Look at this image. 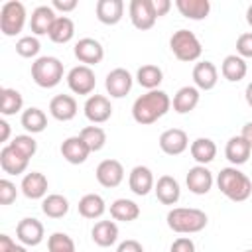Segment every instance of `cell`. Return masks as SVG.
Wrapping results in <instances>:
<instances>
[{
    "mask_svg": "<svg viewBox=\"0 0 252 252\" xmlns=\"http://www.w3.org/2000/svg\"><path fill=\"white\" fill-rule=\"evenodd\" d=\"M171 106V100L167 96V93L156 89V91H148L146 94L138 96L132 104V116L138 124H154L156 120H159L161 116L167 114Z\"/></svg>",
    "mask_w": 252,
    "mask_h": 252,
    "instance_id": "obj_1",
    "label": "cell"
},
{
    "mask_svg": "<svg viewBox=\"0 0 252 252\" xmlns=\"http://www.w3.org/2000/svg\"><path fill=\"white\" fill-rule=\"evenodd\" d=\"M217 185L220 193L230 201H246L252 195V181L238 167H224L217 177Z\"/></svg>",
    "mask_w": 252,
    "mask_h": 252,
    "instance_id": "obj_2",
    "label": "cell"
},
{
    "mask_svg": "<svg viewBox=\"0 0 252 252\" xmlns=\"http://www.w3.org/2000/svg\"><path fill=\"white\" fill-rule=\"evenodd\" d=\"M167 226L179 234H193L207 226V215L201 209L175 207L167 213Z\"/></svg>",
    "mask_w": 252,
    "mask_h": 252,
    "instance_id": "obj_3",
    "label": "cell"
},
{
    "mask_svg": "<svg viewBox=\"0 0 252 252\" xmlns=\"http://www.w3.org/2000/svg\"><path fill=\"white\" fill-rule=\"evenodd\" d=\"M32 79L41 89H53L63 79V63L51 55L37 57L32 63Z\"/></svg>",
    "mask_w": 252,
    "mask_h": 252,
    "instance_id": "obj_4",
    "label": "cell"
},
{
    "mask_svg": "<svg viewBox=\"0 0 252 252\" xmlns=\"http://www.w3.org/2000/svg\"><path fill=\"white\" fill-rule=\"evenodd\" d=\"M169 49L173 51V55L179 61H197L203 53L201 41L197 39V35L189 30H177L173 32V35L169 37Z\"/></svg>",
    "mask_w": 252,
    "mask_h": 252,
    "instance_id": "obj_5",
    "label": "cell"
},
{
    "mask_svg": "<svg viewBox=\"0 0 252 252\" xmlns=\"http://www.w3.org/2000/svg\"><path fill=\"white\" fill-rule=\"evenodd\" d=\"M26 24V6L18 0H10L0 8V32L8 37L18 35Z\"/></svg>",
    "mask_w": 252,
    "mask_h": 252,
    "instance_id": "obj_6",
    "label": "cell"
},
{
    "mask_svg": "<svg viewBox=\"0 0 252 252\" xmlns=\"http://www.w3.org/2000/svg\"><path fill=\"white\" fill-rule=\"evenodd\" d=\"M67 85L75 94H91L96 85L94 71L87 65H77L67 73Z\"/></svg>",
    "mask_w": 252,
    "mask_h": 252,
    "instance_id": "obj_7",
    "label": "cell"
},
{
    "mask_svg": "<svg viewBox=\"0 0 252 252\" xmlns=\"http://www.w3.org/2000/svg\"><path fill=\"white\" fill-rule=\"evenodd\" d=\"M128 14L132 20V26L136 30H150L156 24V14H154V6L152 0H132L128 6Z\"/></svg>",
    "mask_w": 252,
    "mask_h": 252,
    "instance_id": "obj_8",
    "label": "cell"
},
{
    "mask_svg": "<svg viewBox=\"0 0 252 252\" xmlns=\"http://www.w3.org/2000/svg\"><path fill=\"white\" fill-rule=\"evenodd\" d=\"M96 181L102 185V187H118L124 179V167L118 159H102L98 165H96Z\"/></svg>",
    "mask_w": 252,
    "mask_h": 252,
    "instance_id": "obj_9",
    "label": "cell"
},
{
    "mask_svg": "<svg viewBox=\"0 0 252 252\" xmlns=\"http://www.w3.org/2000/svg\"><path fill=\"white\" fill-rule=\"evenodd\" d=\"M16 236L24 246H37V244H41V240L45 236V230H43V224L37 219L28 217V219H22L18 222Z\"/></svg>",
    "mask_w": 252,
    "mask_h": 252,
    "instance_id": "obj_10",
    "label": "cell"
},
{
    "mask_svg": "<svg viewBox=\"0 0 252 252\" xmlns=\"http://www.w3.org/2000/svg\"><path fill=\"white\" fill-rule=\"evenodd\" d=\"M75 57H77L83 65L91 67V65H96V63L102 61V57H104V47L100 45V41H96V39H93V37H83V39H79V41L75 43Z\"/></svg>",
    "mask_w": 252,
    "mask_h": 252,
    "instance_id": "obj_11",
    "label": "cell"
},
{
    "mask_svg": "<svg viewBox=\"0 0 252 252\" xmlns=\"http://www.w3.org/2000/svg\"><path fill=\"white\" fill-rule=\"evenodd\" d=\"M104 87H106V93L112 96V98H122L130 93L132 89V75L122 69V67H116L112 69L108 75H106V81H104Z\"/></svg>",
    "mask_w": 252,
    "mask_h": 252,
    "instance_id": "obj_12",
    "label": "cell"
},
{
    "mask_svg": "<svg viewBox=\"0 0 252 252\" xmlns=\"http://www.w3.org/2000/svg\"><path fill=\"white\" fill-rule=\"evenodd\" d=\"M85 116L93 124H102L112 116V104L104 94H91L85 102Z\"/></svg>",
    "mask_w": 252,
    "mask_h": 252,
    "instance_id": "obj_13",
    "label": "cell"
},
{
    "mask_svg": "<svg viewBox=\"0 0 252 252\" xmlns=\"http://www.w3.org/2000/svg\"><path fill=\"white\" fill-rule=\"evenodd\" d=\"M159 148L167 156H179L189 148V138L181 128H169L159 136Z\"/></svg>",
    "mask_w": 252,
    "mask_h": 252,
    "instance_id": "obj_14",
    "label": "cell"
},
{
    "mask_svg": "<svg viewBox=\"0 0 252 252\" xmlns=\"http://www.w3.org/2000/svg\"><path fill=\"white\" fill-rule=\"evenodd\" d=\"M185 183H187V189L195 195H207L213 187V173L205 167V165H195L187 171V177H185Z\"/></svg>",
    "mask_w": 252,
    "mask_h": 252,
    "instance_id": "obj_15",
    "label": "cell"
},
{
    "mask_svg": "<svg viewBox=\"0 0 252 252\" xmlns=\"http://www.w3.org/2000/svg\"><path fill=\"white\" fill-rule=\"evenodd\" d=\"M55 20L57 16L53 6H37L30 18V30L33 32V35H49Z\"/></svg>",
    "mask_w": 252,
    "mask_h": 252,
    "instance_id": "obj_16",
    "label": "cell"
},
{
    "mask_svg": "<svg viewBox=\"0 0 252 252\" xmlns=\"http://www.w3.org/2000/svg\"><path fill=\"white\" fill-rule=\"evenodd\" d=\"M28 158H24L20 152H16L10 144H6L0 150V167L8 175H20L28 169Z\"/></svg>",
    "mask_w": 252,
    "mask_h": 252,
    "instance_id": "obj_17",
    "label": "cell"
},
{
    "mask_svg": "<svg viewBox=\"0 0 252 252\" xmlns=\"http://www.w3.org/2000/svg\"><path fill=\"white\" fill-rule=\"evenodd\" d=\"M128 185H130V191L138 197H144L148 195L152 189H154V175H152V169L146 167V165H136L132 167L130 175H128Z\"/></svg>",
    "mask_w": 252,
    "mask_h": 252,
    "instance_id": "obj_18",
    "label": "cell"
},
{
    "mask_svg": "<svg viewBox=\"0 0 252 252\" xmlns=\"http://www.w3.org/2000/svg\"><path fill=\"white\" fill-rule=\"evenodd\" d=\"M89 154H91V150H89V146L85 144V140L81 136H71V138H67L61 144V156L69 163H73V165L85 163L87 158H89Z\"/></svg>",
    "mask_w": 252,
    "mask_h": 252,
    "instance_id": "obj_19",
    "label": "cell"
},
{
    "mask_svg": "<svg viewBox=\"0 0 252 252\" xmlns=\"http://www.w3.org/2000/svg\"><path fill=\"white\" fill-rule=\"evenodd\" d=\"M49 112L59 122H69L77 116V100L71 94H57L49 102Z\"/></svg>",
    "mask_w": 252,
    "mask_h": 252,
    "instance_id": "obj_20",
    "label": "cell"
},
{
    "mask_svg": "<svg viewBox=\"0 0 252 252\" xmlns=\"http://www.w3.org/2000/svg\"><path fill=\"white\" fill-rule=\"evenodd\" d=\"M217 81H219V71L213 61H201L193 67V83L199 91L215 89Z\"/></svg>",
    "mask_w": 252,
    "mask_h": 252,
    "instance_id": "obj_21",
    "label": "cell"
},
{
    "mask_svg": "<svg viewBox=\"0 0 252 252\" xmlns=\"http://www.w3.org/2000/svg\"><path fill=\"white\" fill-rule=\"evenodd\" d=\"M154 191H156L158 201L163 203V205H175L179 201V197H181L179 183L171 175H161L158 179V183L154 185Z\"/></svg>",
    "mask_w": 252,
    "mask_h": 252,
    "instance_id": "obj_22",
    "label": "cell"
},
{
    "mask_svg": "<svg viewBox=\"0 0 252 252\" xmlns=\"http://www.w3.org/2000/svg\"><path fill=\"white\" fill-rule=\"evenodd\" d=\"M124 16V2L122 0H98L96 2V18L100 24L114 26Z\"/></svg>",
    "mask_w": 252,
    "mask_h": 252,
    "instance_id": "obj_23",
    "label": "cell"
},
{
    "mask_svg": "<svg viewBox=\"0 0 252 252\" xmlns=\"http://www.w3.org/2000/svg\"><path fill=\"white\" fill-rule=\"evenodd\" d=\"M20 189H22V193L28 199H45V193H47V177L43 173H39V171L26 173L24 179H22Z\"/></svg>",
    "mask_w": 252,
    "mask_h": 252,
    "instance_id": "obj_24",
    "label": "cell"
},
{
    "mask_svg": "<svg viewBox=\"0 0 252 252\" xmlns=\"http://www.w3.org/2000/svg\"><path fill=\"white\" fill-rule=\"evenodd\" d=\"M250 154H252V148H250V144H248L242 136H232V138L226 142L224 156H226V159H228L234 167L246 163L248 158H250Z\"/></svg>",
    "mask_w": 252,
    "mask_h": 252,
    "instance_id": "obj_25",
    "label": "cell"
},
{
    "mask_svg": "<svg viewBox=\"0 0 252 252\" xmlns=\"http://www.w3.org/2000/svg\"><path fill=\"white\" fill-rule=\"evenodd\" d=\"M175 8L187 20H205L211 12L209 0H175Z\"/></svg>",
    "mask_w": 252,
    "mask_h": 252,
    "instance_id": "obj_26",
    "label": "cell"
},
{
    "mask_svg": "<svg viewBox=\"0 0 252 252\" xmlns=\"http://www.w3.org/2000/svg\"><path fill=\"white\" fill-rule=\"evenodd\" d=\"M173 110L177 114H187L199 104V89L197 87H181L173 96Z\"/></svg>",
    "mask_w": 252,
    "mask_h": 252,
    "instance_id": "obj_27",
    "label": "cell"
},
{
    "mask_svg": "<svg viewBox=\"0 0 252 252\" xmlns=\"http://www.w3.org/2000/svg\"><path fill=\"white\" fill-rule=\"evenodd\" d=\"M91 236L94 240V244L106 248V246H112L116 240H118V226L114 220H98L93 230H91Z\"/></svg>",
    "mask_w": 252,
    "mask_h": 252,
    "instance_id": "obj_28",
    "label": "cell"
},
{
    "mask_svg": "<svg viewBox=\"0 0 252 252\" xmlns=\"http://www.w3.org/2000/svg\"><path fill=\"white\" fill-rule=\"evenodd\" d=\"M189 152L193 156V159L199 163V165H207L215 159L217 156V144L211 140V138H197L191 142L189 146Z\"/></svg>",
    "mask_w": 252,
    "mask_h": 252,
    "instance_id": "obj_29",
    "label": "cell"
},
{
    "mask_svg": "<svg viewBox=\"0 0 252 252\" xmlns=\"http://www.w3.org/2000/svg\"><path fill=\"white\" fill-rule=\"evenodd\" d=\"M246 71H248L246 61H244L240 55H226V57L222 59L220 73H222V77H224L226 81L238 83V81H242V79L246 77Z\"/></svg>",
    "mask_w": 252,
    "mask_h": 252,
    "instance_id": "obj_30",
    "label": "cell"
},
{
    "mask_svg": "<svg viewBox=\"0 0 252 252\" xmlns=\"http://www.w3.org/2000/svg\"><path fill=\"white\" fill-rule=\"evenodd\" d=\"M20 122H22V126H24L26 132H30V134H39V132H43L45 126H47V116H45V112H43L41 108L30 106V108H26V110L22 112Z\"/></svg>",
    "mask_w": 252,
    "mask_h": 252,
    "instance_id": "obj_31",
    "label": "cell"
},
{
    "mask_svg": "<svg viewBox=\"0 0 252 252\" xmlns=\"http://www.w3.org/2000/svg\"><path fill=\"white\" fill-rule=\"evenodd\" d=\"M104 211H106L104 199L96 193H89L79 201V215L85 219H98L104 215Z\"/></svg>",
    "mask_w": 252,
    "mask_h": 252,
    "instance_id": "obj_32",
    "label": "cell"
},
{
    "mask_svg": "<svg viewBox=\"0 0 252 252\" xmlns=\"http://www.w3.org/2000/svg\"><path fill=\"white\" fill-rule=\"evenodd\" d=\"M110 217L114 220L132 222V220H136L140 217V207L130 199H116L110 205Z\"/></svg>",
    "mask_w": 252,
    "mask_h": 252,
    "instance_id": "obj_33",
    "label": "cell"
},
{
    "mask_svg": "<svg viewBox=\"0 0 252 252\" xmlns=\"http://www.w3.org/2000/svg\"><path fill=\"white\" fill-rule=\"evenodd\" d=\"M136 81H138L140 87H144L148 91H156L163 81V71L158 65H152V63L142 65L136 73Z\"/></svg>",
    "mask_w": 252,
    "mask_h": 252,
    "instance_id": "obj_34",
    "label": "cell"
},
{
    "mask_svg": "<svg viewBox=\"0 0 252 252\" xmlns=\"http://www.w3.org/2000/svg\"><path fill=\"white\" fill-rule=\"evenodd\" d=\"M75 35V24L71 18L67 16H57L55 24L51 26V32H49V39L53 43H67L71 41Z\"/></svg>",
    "mask_w": 252,
    "mask_h": 252,
    "instance_id": "obj_35",
    "label": "cell"
},
{
    "mask_svg": "<svg viewBox=\"0 0 252 252\" xmlns=\"http://www.w3.org/2000/svg\"><path fill=\"white\" fill-rule=\"evenodd\" d=\"M41 211L43 215H47L49 219H61L67 215L69 211V201L59 195V193H53V195H47L43 201H41Z\"/></svg>",
    "mask_w": 252,
    "mask_h": 252,
    "instance_id": "obj_36",
    "label": "cell"
},
{
    "mask_svg": "<svg viewBox=\"0 0 252 252\" xmlns=\"http://www.w3.org/2000/svg\"><path fill=\"white\" fill-rule=\"evenodd\" d=\"M24 106V98L16 89H0V112L4 116H12L20 112Z\"/></svg>",
    "mask_w": 252,
    "mask_h": 252,
    "instance_id": "obj_37",
    "label": "cell"
},
{
    "mask_svg": "<svg viewBox=\"0 0 252 252\" xmlns=\"http://www.w3.org/2000/svg\"><path fill=\"white\" fill-rule=\"evenodd\" d=\"M79 136L85 140V144L89 146L91 152H98L106 144V132L100 126H85Z\"/></svg>",
    "mask_w": 252,
    "mask_h": 252,
    "instance_id": "obj_38",
    "label": "cell"
},
{
    "mask_svg": "<svg viewBox=\"0 0 252 252\" xmlns=\"http://www.w3.org/2000/svg\"><path fill=\"white\" fill-rule=\"evenodd\" d=\"M47 250L49 252H77L73 238L65 232H53L47 238Z\"/></svg>",
    "mask_w": 252,
    "mask_h": 252,
    "instance_id": "obj_39",
    "label": "cell"
},
{
    "mask_svg": "<svg viewBox=\"0 0 252 252\" xmlns=\"http://www.w3.org/2000/svg\"><path fill=\"white\" fill-rule=\"evenodd\" d=\"M39 49H41V43L35 35H24L16 41V53L20 57H26V59L35 57L39 53Z\"/></svg>",
    "mask_w": 252,
    "mask_h": 252,
    "instance_id": "obj_40",
    "label": "cell"
},
{
    "mask_svg": "<svg viewBox=\"0 0 252 252\" xmlns=\"http://www.w3.org/2000/svg\"><path fill=\"white\" fill-rule=\"evenodd\" d=\"M10 146L16 150V152H20L24 158H33V154L37 152V142L30 136V134H20V136H16L12 142H10Z\"/></svg>",
    "mask_w": 252,
    "mask_h": 252,
    "instance_id": "obj_41",
    "label": "cell"
},
{
    "mask_svg": "<svg viewBox=\"0 0 252 252\" xmlns=\"http://www.w3.org/2000/svg\"><path fill=\"white\" fill-rule=\"evenodd\" d=\"M16 185L8 179H0V205H12L16 201Z\"/></svg>",
    "mask_w": 252,
    "mask_h": 252,
    "instance_id": "obj_42",
    "label": "cell"
},
{
    "mask_svg": "<svg viewBox=\"0 0 252 252\" xmlns=\"http://www.w3.org/2000/svg\"><path fill=\"white\" fill-rule=\"evenodd\" d=\"M236 53L244 59V57H252V32L238 35L236 39Z\"/></svg>",
    "mask_w": 252,
    "mask_h": 252,
    "instance_id": "obj_43",
    "label": "cell"
},
{
    "mask_svg": "<svg viewBox=\"0 0 252 252\" xmlns=\"http://www.w3.org/2000/svg\"><path fill=\"white\" fill-rule=\"evenodd\" d=\"M169 252H195V242L189 236H179L173 240Z\"/></svg>",
    "mask_w": 252,
    "mask_h": 252,
    "instance_id": "obj_44",
    "label": "cell"
},
{
    "mask_svg": "<svg viewBox=\"0 0 252 252\" xmlns=\"http://www.w3.org/2000/svg\"><path fill=\"white\" fill-rule=\"evenodd\" d=\"M116 252H144V248H142V244H140L138 240L128 238V240H124V242L118 244Z\"/></svg>",
    "mask_w": 252,
    "mask_h": 252,
    "instance_id": "obj_45",
    "label": "cell"
},
{
    "mask_svg": "<svg viewBox=\"0 0 252 252\" xmlns=\"http://www.w3.org/2000/svg\"><path fill=\"white\" fill-rule=\"evenodd\" d=\"M152 6H154L156 18H161V16H165V14L169 12L171 2H169V0H152Z\"/></svg>",
    "mask_w": 252,
    "mask_h": 252,
    "instance_id": "obj_46",
    "label": "cell"
},
{
    "mask_svg": "<svg viewBox=\"0 0 252 252\" xmlns=\"http://www.w3.org/2000/svg\"><path fill=\"white\" fill-rule=\"evenodd\" d=\"M53 8L61 12H71L77 8V0H53Z\"/></svg>",
    "mask_w": 252,
    "mask_h": 252,
    "instance_id": "obj_47",
    "label": "cell"
},
{
    "mask_svg": "<svg viewBox=\"0 0 252 252\" xmlns=\"http://www.w3.org/2000/svg\"><path fill=\"white\" fill-rule=\"evenodd\" d=\"M14 246H16V242L8 234H0V252H12Z\"/></svg>",
    "mask_w": 252,
    "mask_h": 252,
    "instance_id": "obj_48",
    "label": "cell"
},
{
    "mask_svg": "<svg viewBox=\"0 0 252 252\" xmlns=\"http://www.w3.org/2000/svg\"><path fill=\"white\" fill-rule=\"evenodd\" d=\"M10 138V124L6 120H0V142H8Z\"/></svg>",
    "mask_w": 252,
    "mask_h": 252,
    "instance_id": "obj_49",
    "label": "cell"
},
{
    "mask_svg": "<svg viewBox=\"0 0 252 252\" xmlns=\"http://www.w3.org/2000/svg\"><path fill=\"white\" fill-rule=\"evenodd\" d=\"M248 144H250V148H252V122H246L244 126H242V134H240Z\"/></svg>",
    "mask_w": 252,
    "mask_h": 252,
    "instance_id": "obj_50",
    "label": "cell"
},
{
    "mask_svg": "<svg viewBox=\"0 0 252 252\" xmlns=\"http://www.w3.org/2000/svg\"><path fill=\"white\" fill-rule=\"evenodd\" d=\"M244 96H246V102H248V106H252V83H248V85H246Z\"/></svg>",
    "mask_w": 252,
    "mask_h": 252,
    "instance_id": "obj_51",
    "label": "cell"
},
{
    "mask_svg": "<svg viewBox=\"0 0 252 252\" xmlns=\"http://www.w3.org/2000/svg\"><path fill=\"white\" fill-rule=\"evenodd\" d=\"M246 22L252 26V4L248 6V10H246Z\"/></svg>",
    "mask_w": 252,
    "mask_h": 252,
    "instance_id": "obj_52",
    "label": "cell"
},
{
    "mask_svg": "<svg viewBox=\"0 0 252 252\" xmlns=\"http://www.w3.org/2000/svg\"><path fill=\"white\" fill-rule=\"evenodd\" d=\"M12 252H28V250H26V246H20V244H16Z\"/></svg>",
    "mask_w": 252,
    "mask_h": 252,
    "instance_id": "obj_53",
    "label": "cell"
},
{
    "mask_svg": "<svg viewBox=\"0 0 252 252\" xmlns=\"http://www.w3.org/2000/svg\"><path fill=\"white\" fill-rule=\"evenodd\" d=\"M244 252H252V250H244Z\"/></svg>",
    "mask_w": 252,
    "mask_h": 252,
    "instance_id": "obj_54",
    "label": "cell"
}]
</instances>
